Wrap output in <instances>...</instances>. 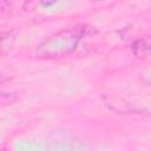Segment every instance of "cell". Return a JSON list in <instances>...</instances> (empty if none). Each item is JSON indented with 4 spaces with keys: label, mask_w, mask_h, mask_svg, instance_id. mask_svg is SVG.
<instances>
[{
    "label": "cell",
    "mask_w": 151,
    "mask_h": 151,
    "mask_svg": "<svg viewBox=\"0 0 151 151\" xmlns=\"http://www.w3.org/2000/svg\"><path fill=\"white\" fill-rule=\"evenodd\" d=\"M94 33V27L90 25H78L61 29L38 45L35 57L44 60H53L68 57L77 50L84 38Z\"/></svg>",
    "instance_id": "6da1fadb"
},
{
    "label": "cell",
    "mask_w": 151,
    "mask_h": 151,
    "mask_svg": "<svg viewBox=\"0 0 151 151\" xmlns=\"http://www.w3.org/2000/svg\"><path fill=\"white\" fill-rule=\"evenodd\" d=\"M133 54L139 59H145L151 57V35L138 39L131 45Z\"/></svg>",
    "instance_id": "7a4b0ae2"
},
{
    "label": "cell",
    "mask_w": 151,
    "mask_h": 151,
    "mask_svg": "<svg viewBox=\"0 0 151 151\" xmlns=\"http://www.w3.org/2000/svg\"><path fill=\"white\" fill-rule=\"evenodd\" d=\"M58 1L59 0H37V2H39L44 7H50V6L54 5V4H57Z\"/></svg>",
    "instance_id": "3957f363"
},
{
    "label": "cell",
    "mask_w": 151,
    "mask_h": 151,
    "mask_svg": "<svg viewBox=\"0 0 151 151\" xmlns=\"http://www.w3.org/2000/svg\"><path fill=\"white\" fill-rule=\"evenodd\" d=\"M0 2H1V12L2 13H5L7 9H9V7L6 6V2H7L6 0H0Z\"/></svg>",
    "instance_id": "277c9868"
}]
</instances>
